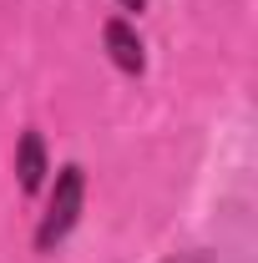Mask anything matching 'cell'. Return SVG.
Returning <instances> with one entry per match:
<instances>
[{"mask_svg":"<svg viewBox=\"0 0 258 263\" xmlns=\"http://www.w3.org/2000/svg\"><path fill=\"white\" fill-rule=\"evenodd\" d=\"M117 5H122V10H142V0H117Z\"/></svg>","mask_w":258,"mask_h":263,"instance_id":"obj_4","label":"cell"},{"mask_svg":"<svg viewBox=\"0 0 258 263\" xmlns=\"http://www.w3.org/2000/svg\"><path fill=\"white\" fill-rule=\"evenodd\" d=\"M81 202H86V172H81L76 162H66L61 172H56L51 202H46V213H41V228H35V248H41V253H51L66 233L76 228V218H81Z\"/></svg>","mask_w":258,"mask_h":263,"instance_id":"obj_1","label":"cell"},{"mask_svg":"<svg viewBox=\"0 0 258 263\" xmlns=\"http://www.w3.org/2000/svg\"><path fill=\"white\" fill-rule=\"evenodd\" d=\"M15 172H21V187L26 193H41V182H46V142H41V132H26L21 137Z\"/></svg>","mask_w":258,"mask_h":263,"instance_id":"obj_3","label":"cell"},{"mask_svg":"<svg viewBox=\"0 0 258 263\" xmlns=\"http://www.w3.org/2000/svg\"><path fill=\"white\" fill-rule=\"evenodd\" d=\"M101 41H106V51H112V61L122 66V71H142L147 66V56H142V35L132 31V21L127 15H112L106 26H101Z\"/></svg>","mask_w":258,"mask_h":263,"instance_id":"obj_2","label":"cell"}]
</instances>
